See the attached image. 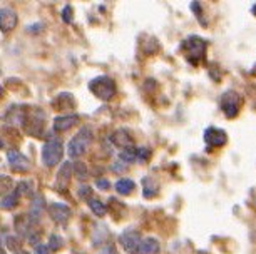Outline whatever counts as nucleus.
Segmentation results:
<instances>
[{"instance_id":"nucleus-3","label":"nucleus","mask_w":256,"mask_h":254,"mask_svg":"<svg viewBox=\"0 0 256 254\" xmlns=\"http://www.w3.org/2000/svg\"><path fill=\"white\" fill-rule=\"evenodd\" d=\"M89 90L100 100H110L116 95V82L108 75H99L89 82Z\"/></svg>"},{"instance_id":"nucleus-8","label":"nucleus","mask_w":256,"mask_h":254,"mask_svg":"<svg viewBox=\"0 0 256 254\" xmlns=\"http://www.w3.org/2000/svg\"><path fill=\"white\" fill-rule=\"evenodd\" d=\"M204 141L208 146L211 147H221L228 142V136L223 129H218V127H208L206 132H204Z\"/></svg>"},{"instance_id":"nucleus-14","label":"nucleus","mask_w":256,"mask_h":254,"mask_svg":"<svg viewBox=\"0 0 256 254\" xmlns=\"http://www.w3.org/2000/svg\"><path fill=\"white\" fill-rule=\"evenodd\" d=\"M46 208V201L42 198L40 194H37L36 198H34V203L30 206V213H28V219H30L32 224H36L38 219H40L42 216V211Z\"/></svg>"},{"instance_id":"nucleus-29","label":"nucleus","mask_w":256,"mask_h":254,"mask_svg":"<svg viewBox=\"0 0 256 254\" xmlns=\"http://www.w3.org/2000/svg\"><path fill=\"white\" fill-rule=\"evenodd\" d=\"M52 249L49 246H46V244H38V246H36V249H34V253L36 254H50Z\"/></svg>"},{"instance_id":"nucleus-34","label":"nucleus","mask_w":256,"mask_h":254,"mask_svg":"<svg viewBox=\"0 0 256 254\" xmlns=\"http://www.w3.org/2000/svg\"><path fill=\"white\" fill-rule=\"evenodd\" d=\"M0 254H7V251H6V248H4V246H2V253H0Z\"/></svg>"},{"instance_id":"nucleus-21","label":"nucleus","mask_w":256,"mask_h":254,"mask_svg":"<svg viewBox=\"0 0 256 254\" xmlns=\"http://www.w3.org/2000/svg\"><path fill=\"white\" fill-rule=\"evenodd\" d=\"M119 159L122 161L124 164H129V162L138 161V149H136V147H134V146H131V147H128V149L120 151Z\"/></svg>"},{"instance_id":"nucleus-13","label":"nucleus","mask_w":256,"mask_h":254,"mask_svg":"<svg viewBox=\"0 0 256 254\" xmlns=\"http://www.w3.org/2000/svg\"><path fill=\"white\" fill-rule=\"evenodd\" d=\"M110 141L114 142V146L120 147L122 151L132 146V137H131V134H129L128 129H118V131L110 136Z\"/></svg>"},{"instance_id":"nucleus-33","label":"nucleus","mask_w":256,"mask_h":254,"mask_svg":"<svg viewBox=\"0 0 256 254\" xmlns=\"http://www.w3.org/2000/svg\"><path fill=\"white\" fill-rule=\"evenodd\" d=\"M16 254H30V253H27V251H22V249H20V251H17Z\"/></svg>"},{"instance_id":"nucleus-19","label":"nucleus","mask_w":256,"mask_h":254,"mask_svg":"<svg viewBox=\"0 0 256 254\" xmlns=\"http://www.w3.org/2000/svg\"><path fill=\"white\" fill-rule=\"evenodd\" d=\"M116 191L122 196H129L134 191V183L131 179H119L116 183Z\"/></svg>"},{"instance_id":"nucleus-20","label":"nucleus","mask_w":256,"mask_h":254,"mask_svg":"<svg viewBox=\"0 0 256 254\" xmlns=\"http://www.w3.org/2000/svg\"><path fill=\"white\" fill-rule=\"evenodd\" d=\"M142 194L144 198H154V196L158 194V184L154 183V181L151 179V177H146V179H142Z\"/></svg>"},{"instance_id":"nucleus-24","label":"nucleus","mask_w":256,"mask_h":254,"mask_svg":"<svg viewBox=\"0 0 256 254\" xmlns=\"http://www.w3.org/2000/svg\"><path fill=\"white\" fill-rule=\"evenodd\" d=\"M2 241H4V244H2L4 248L8 246V248L12 249V251H16V253L20 251V243H18L20 239H18V238H16V236H6V234H4Z\"/></svg>"},{"instance_id":"nucleus-5","label":"nucleus","mask_w":256,"mask_h":254,"mask_svg":"<svg viewBox=\"0 0 256 254\" xmlns=\"http://www.w3.org/2000/svg\"><path fill=\"white\" fill-rule=\"evenodd\" d=\"M141 243H142V238L136 229H126L119 236V244L128 254H139Z\"/></svg>"},{"instance_id":"nucleus-17","label":"nucleus","mask_w":256,"mask_h":254,"mask_svg":"<svg viewBox=\"0 0 256 254\" xmlns=\"http://www.w3.org/2000/svg\"><path fill=\"white\" fill-rule=\"evenodd\" d=\"M67 104H69L70 107H74L76 105V100H74V97H72V94H69V92L59 94L57 95V99L52 102V105H54L56 109H64Z\"/></svg>"},{"instance_id":"nucleus-11","label":"nucleus","mask_w":256,"mask_h":254,"mask_svg":"<svg viewBox=\"0 0 256 254\" xmlns=\"http://www.w3.org/2000/svg\"><path fill=\"white\" fill-rule=\"evenodd\" d=\"M77 122H79V116H76V114H66V116L56 117L52 127H54L56 132H66L74 127Z\"/></svg>"},{"instance_id":"nucleus-12","label":"nucleus","mask_w":256,"mask_h":254,"mask_svg":"<svg viewBox=\"0 0 256 254\" xmlns=\"http://www.w3.org/2000/svg\"><path fill=\"white\" fill-rule=\"evenodd\" d=\"M72 169H74V166H72V162H64V166L60 167L59 174H57V181H56V189L59 191H64L67 186L70 183V176L72 174Z\"/></svg>"},{"instance_id":"nucleus-31","label":"nucleus","mask_w":256,"mask_h":254,"mask_svg":"<svg viewBox=\"0 0 256 254\" xmlns=\"http://www.w3.org/2000/svg\"><path fill=\"white\" fill-rule=\"evenodd\" d=\"M89 193H90V188H88V186H84V188H80L79 196H88Z\"/></svg>"},{"instance_id":"nucleus-2","label":"nucleus","mask_w":256,"mask_h":254,"mask_svg":"<svg viewBox=\"0 0 256 254\" xmlns=\"http://www.w3.org/2000/svg\"><path fill=\"white\" fill-rule=\"evenodd\" d=\"M90 141H92V131L89 127H82L77 136L70 139V142L67 144V154L72 159H77V157L84 156L88 152Z\"/></svg>"},{"instance_id":"nucleus-25","label":"nucleus","mask_w":256,"mask_h":254,"mask_svg":"<svg viewBox=\"0 0 256 254\" xmlns=\"http://www.w3.org/2000/svg\"><path fill=\"white\" fill-rule=\"evenodd\" d=\"M49 248L52 251H59V249L64 248V239H62V236H59V234H50Z\"/></svg>"},{"instance_id":"nucleus-16","label":"nucleus","mask_w":256,"mask_h":254,"mask_svg":"<svg viewBox=\"0 0 256 254\" xmlns=\"http://www.w3.org/2000/svg\"><path fill=\"white\" fill-rule=\"evenodd\" d=\"M159 253V243L154 238L142 239L141 248H139V254H158Z\"/></svg>"},{"instance_id":"nucleus-27","label":"nucleus","mask_w":256,"mask_h":254,"mask_svg":"<svg viewBox=\"0 0 256 254\" xmlns=\"http://www.w3.org/2000/svg\"><path fill=\"white\" fill-rule=\"evenodd\" d=\"M151 157V151L148 147H138V161L139 162H146Z\"/></svg>"},{"instance_id":"nucleus-9","label":"nucleus","mask_w":256,"mask_h":254,"mask_svg":"<svg viewBox=\"0 0 256 254\" xmlns=\"http://www.w3.org/2000/svg\"><path fill=\"white\" fill-rule=\"evenodd\" d=\"M8 164H10V167L14 171H18V172H27L28 169H30V162H28V159L24 154H20L17 149H10L8 151Z\"/></svg>"},{"instance_id":"nucleus-4","label":"nucleus","mask_w":256,"mask_h":254,"mask_svg":"<svg viewBox=\"0 0 256 254\" xmlns=\"http://www.w3.org/2000/svg\"><path fill=\"white\" fill-rule=\"evenodd\" d=\"M64 156V144L59 139H49L42 147V161L47 167H54L62 161Z\"/></svg>"},{"instance_id":"nucleus-15","label":"nucleus","mask_w":256,"mask_h":254,"mask_svg":"<svg viewBox=\"0 0 256 254\" xmlns=\"http://www.w3.org/2000/svg\"><path fill=\"white\" fill-rule=\"evenodd\" d=\"M16 229L18 231V234L20 236H30L28 234V228L32 226V223H30V219H28V216H24V214H18V216H16Z\"/></svg>"},{"instance_id":"nucleus-26","label":"nucleus","mask_w":256,"mask_h":254,"mask_svg":"<svg viewBox=\"0 0 256 254\" xmlns=\"http://www.w3.org/2000/svg\"><path fill=\"white\" fill-rule=\"evenodd\" d=\"M32 186H30V183H27V181H22V183H18V186H17V193H18V196H30L32 194Z\"/></svg>"},{"instance_id":"nucleus-10","label":"nucleus","mask_w":256,"mask_h":254,"mask_svg":"<svg viewBox=\"0 0 256 254\" xmlns=\"http://www.w3.org/2000/svg\"><path fill=\"white\" fill-rule=\"evenodd\" d=\"M17 23H18L17 12L14 8L2 7V10H0V27H2V32L14 30L17 27Z\"/></svg>"},{"instance_id":"nucleus-22","label":"nucleus","mask_w":256,"mask_h":254,"mask_svg":"<svg viewBox=\"0 0 256 254\" xmlns=\"http://www.w3.org/2000/svg\"><path fill=\"white\" fill-rule=\"evenodd\" d=\"M74 176L79 181H86L89 177V171H88V167H86V164L82 161L74 162Z\"/></svg>"},{"instance_id":"nucleus-32","label":"nucleus","mask_w":256,"mask_h":254,"mask_svg":"<svg viewBox=\"0 0 256 254\" xmlns=\"http://www.w3.org/2000/svg\"><path fill=\"white\" fill-rule=\"evenodd\" d=\"M100 254H116V251H114V248H104V251Z\"/></svg>"},{"instance_id":"nucleus-6","label":"nucleus","mask_w":256,"mask_h":254,"mask_svg":"<svg viewBox=\"0 0 256 254\" xmlns=\"http://www.w3.org/2000/svg\"><path fill=\"white\" fill-rule=\"evenodd\" d=\"M221 109H223L224 116L233 119L238 116L240 112V97L236 92H226L223 94V97H221Z\"/></svg>"},{"instance_id":"nucleus-30","label":"nucleus","mask_w":256,"mask_h":254,"mask_svg":"<svg viewBox=\"0 0 256 254\" xmlns=\"http://www.w3.org/2000/svg\"><path fill=\"white\" fill-rule=\"evenodd\" d=\"M96 184H98V188H99V189H102V191L109 189V186H110L108 179H98V183H96Z\"/></svg>"},{"instance_id":"nucleus-7","label":"nucleus","mask_w":256,"mask_h":254,"mask_svg":"<svg viewBox=\"0 0 256 254\" xmlns=\"http://www.w3.org/2000/svg\"><path fill=\"white\" fill-rule=\"evenodd\" d=\"M47 211H49L50 218L54 219L57 224L67 223L70 219V216H72V211H70L69 206L62 204V203H52V204H49Z\"/></svg>"},{"instance_id":"nucleus-18","label":"nucleus","mask_w":256,"mask_h":254,"mask_svg":"<svg viewBox=\"0 0 256 254\" xmlns=\"http://www.w3.org/2000/svg\"><path fill=\"white\" fill-rule=\"evenodd\" d=\"M18 198H20V196H18L17 191H12L10 194H4V198H2V209L4 211L14 209L18 204Z\"/></svg>"},{"instance_id":"nucleus-23","label":"nucleus","mask_w":256,"mask_h":254,"mask_svg":"<svg viewBox=\"0 0 256 254\" xmlns=\"http://www.w3.org/2000/svg\"><path fill=\"white\" fill-rule=\"evenodd\" d=\"M89 208H90V211L98 216V218H102V216H106V206H104V203H100L99 199H90L89 198Z\"/></svg>"},{"instance_id":"nucleus-28","label":"nucleus","mask_w":256,"mask_h":254,"mask_svg":"<svg viewBox=\"0 0 256 254\" xmlns=\"http://www.w3.org/2000/svg\"><path fill=\"white\" fill-rule=\"evenodd\" d=\"M62 20H64L66 23L72 22V7L70 5H66L64 10H62Z\"/></svg>"},{"instance_id":"nucleus-1","label":"nucleus","mask_w":256,"mask_h":254,"mask_svg":"<svg viewBox=\"0 0 256 254\" xmlns=\"http://www.w3.org/2000/svg\"><path fill=\"white\" fill-rule=\"evenodd\" d=\"M181 49L184 50L186 59L191 62V64H200V62L204 59L206 55V49H208V42L204 39L198 35H190L188 39L182 42Z\"/></svg>"}]
</instances>
